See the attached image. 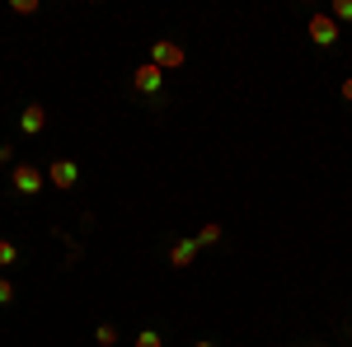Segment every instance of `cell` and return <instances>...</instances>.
<instances>
[{"mask_svg": "<svg viewBox=\"0 0 352 347\" xmlns=\"http://www.w3.org/2000/svg\"><path fill=\"white\" fill-rule=\"evenodd\" d=\"M151 61H155L160 71H179V66L188 61V52H184V47H179L174 38H160V43L151 47Z\"/></svg>", "mask_w": 352, "mask_h": 347, "instance_id": "obj_3", "label": "cell"}, {"mask_svg": "<svg viewBox=\"0 0 352 347\" xmlns=\"http://www.w3.org/2000/svg\"><path fill=\"white\" fill-rule=\"evenodd\" d=\"M19 127H24L28 136H38V132H47V108L43 104H28L24 113H19Z\"/></svg>", "mask_w": 352, "mask_h": 347, "instance_id": "obj_6", "label": "cell"}, {"mask_svg": "<svg viewBox=\"0 0 352 347\" xmlns=\"http://www.w3.org/2000/svg\"><path fill=\"white\" fill-rule=\"evenodd\" d=\"M329 19H333V24H352V0H333Z\"/></svg>", "mask_w": 352, "mask_h": 347, "instance_id": "obj_8", "label": "cell"}, {"mask_svg": "<svg viewBox=\"0 0 352 347\" xmlns=\"http://www.w3.org/2000/svg\"><path fill=\"white\" fill-rule=\"evenodd\" d=\"M192 347H217V343H212V338H202V343H192Z\"/></svg>", "mask_w": 352, "mask_h": 347, "instance_id": "obj_17", "label": "cell"}, {"mask_svg": "<svg viewBox=\"0 0 352 347\" xmlns=\"http://www.w3.org/2000/svg\"><path fill=\"white\" fill-rule=\"evenodd\" d=\"M132 85L141 89V94L160 99V94H164V71L155 66V61H146V66H136V71H132Z\"/></svg>", "mask_w": 352, "mask_h": 347, "instance_id": "obj_2", "label": "cell"}, {"mask_svg": "<svg viewBox=\"0 0 352 347\" xmlns=\"http://www.w3.org/2000/svg\"><path fill=\"white\" fill-rule=\"evenodd\" d=\"M338 94H343V99H348V104H352V76H348V80H343V85H338Z\"/></svg>", "mask_w": 352, "mask_h": 347, "instance_id": "obj_15", "label": "cell"}, {"mask_svg": "<svg viewBox=\"0 0 352 347\" xmlns=\"http://www.w3.org/2000/svg\"><path fill=\"white\" fill-rule=\"evenodd\" d=\"M310 43H315V47H333V43H338V24H333L329 14H320V10L310 14Z\"/></svg>", "mask_w": 352, "mask_h": 347, "instance_id": "obj_4", "label": "cell"}, {"mask_svg": "<svg viewBox=\"0 0 352 347\" xmlns=\"http://www.w3.org/2000/svg\"><path fill=\"white\" fill-rule=\"evenodd\" d=\"M19 263V249H14V240H0V267H14Z\"/></svg>", "mask_w": 352, "mask_h": 347, "instance_id": "obj_11", "label": "cell"}, {"mask_svg": "<svg viewBox=\"0 0 352 347\" xmlns=\"http://www.w3.org/2000/svg\"><path fill=\"white\" fill-rule=\"evenodd\" d=\"M94 343L99 347H118V328H113V324H99V328H94Z\"/></svg>", "mask_w": 352, "mask_h": 347, "instance_id": "obj_10", "label": "cell"}, {"mask_svg": "<svg viewBox=\"0 0 352 347\" xmlns=\"http://www.w3.org/2000/svg\"><path fill=\"white\" fill-rule=\"evenodd\" d=\"M136 347H164L160 328H141V333H136Z\"/></svg>", "mask_w": 352, "mask_h": 347, "instance_id": "obj_12", "label": "cell"}, {"mask_svg": "<svg viewBox=\"0 0 352 347\" xmlns=\"http://www.w3.org/2000/svg\"><path fill=\"white\" fill-rule=\"evenodd\" d=\"M221 235H226V230H221V225H202V230H197V235H192V240H197V249H207V244H217Z\"/></svg>", "mask_w": 352, "mask_h": 347, "instance_id": "obj_9", "label": "cell"}, {"mask_svg": "<svg viewBox=\"0 0 352 347\" xmlns=\"http://www.w3.org/2000/svg\"><path fill=\"white\" fill-rule=\"evenodd\" d=\"M10 160H14V150H10V146L0 141V164H10Z\"/></svg>", "mask_w": 352, "mask_h": 347, "instance_id": "obj_16", "label": "cell"}, {"mask_svg": "<svg viewBox=\"0 0 352 347\" xmlns=\"http://www.w3.org/2000/svg\"><path fill=\"white\" fill-rule=\"evenodd\" d=\"M10 10H14V14H38V0H14Z\"/></svg>", "mask_w": 352, "mask_h": 347, "instance_id": "obj_14", "label": "cell"}, {"mask_svg": "<svg viewBox=\"0 0 352 347\" xmlns=\"http://www.w3.org/2000/svg\"><path fill=\"white\" fill-rule=\"evenodd\" d=\"M192 258H197V240H174V249H169V267H192Z\"/></svg>", "mask_w": 352, "mask_h": 347, "instance_id": "obj_7", "label": "cell"}, {"mask_svg": "<svg viewBox=\"0 0 352 347\" xmlns=\"http://www.w3.org/2000/svg\"><path fill=\"white\" fill-rule=\"evenodd\" d=\"M0 305H14V282L10 277H0Z\"/></svg>", "mask_w": 352, "mask_h": 347, "instance_id": "obj_13", "label": "cell"}, {"mask_svg": "<svg viewBox=\"0 0 352 347\" xmlns=\"http://www.w3.org/2000/svg\"><path fill=\"white\" fill-rule=\"evenodd\" d=\"M47 183L61 188V192H71V188L80 183V169H76V160H52V169H47Z\"/></svg>", "mask_w": 352, "mask_h": 347, "instance_id": "obj_5", "label": "cell"}, {"mask_svg": "<svg viewBox=\"0 0 352 347\" xmlns=\"http://www.w3.org/2000/svg\"><path fill=\"white\" fill-rule=\"evenodd\" d=\"M10 188H14V192H19V197H38V192H43V188H47V169H38V164H14V169H10Z\"/></svg>", "mask_w": 352, "mask_h": 347, "instance_id": "obj_1", "label": "cell"}]
</instances>
